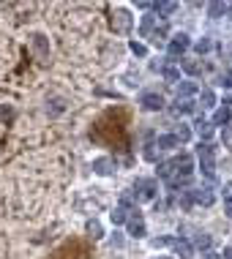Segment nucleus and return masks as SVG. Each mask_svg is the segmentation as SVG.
I'll list each match as a JSON object with an SVG mask.
<instances>
[{"label":"nucleus","instance_id":"nucleus-32","mask_svg":"<svg viewBox=\"0 0 232 259\" xmlns=\"http://www.w3.org/2000/svg\"><path fill=\"white\" fill-rule=\"evenodd\" d=\"M221 139H224V145H232V123L221 131Z\"/></svg>","mask_w":232,"mask_h":259},{"label":"nucleus","instance_id":"nucleus-28","mask_svg":"<svg viewBox=\"0 0 232 259\" xmlns=\"http://www.w3.org/2000/svg\"><path fill=\"white\" fill-rule=\"evenodd\" d=\"M161 74H164V79H169V82H175V79L180 77V71L175 68V65H164V71H161Z\"/></svg>","mask_w":232,"mask_h":259},{"label":"nucleus","instance_id":"nucleus-9","mask_svg":"<svg viewBox=\"0 0 232 259\" xmlns=\"http://www.w3.org/2000/svg\"><path fill=\"white\" fill-rule=\"evenodd\" d=\"M172 164H175V172H178L175 177H191V169H194L191 156H178V159H172Z\"/></svg>","mask_w":232,"mask_h":259},{"label":"nucleus","instance_id":"nucleus-14","mask_svg":"<svg viewBox=\"0 0 232 259\" xmlns=\"http://www.w3.org/2000/svg\"><path fill=\"white\" fill-rule=\"evenodd\" d=\"M180 142H178V136L175 134H161L159 139H156V147L159 150H172V147H178Z\"/></svg>","mask_w":232,"mask_h":259},{"label":"nucleus","instance_id":"nucleus-15","mask_svg":"<svg viewBox=\"0 0 232 259\" xmlns=\"http://www.w3.org/2000/svg\"><path fill=\"white\" fill-rule=\"evenodd\" d=\"M199 104H202V109H213L216 106V93L210 88L199 90Z\"/></svg>","mask_w":232,"mask_h":259},{"label":"nucleus","instance_id":"nucleus-1","mask_svg":"<svg viewBox=\"0 0 232 259\" xmlns=\"http://www.w3.org/2000/svg\"><path fill=\"white\" fill-rule=\"evenodd\" d=\"M197 159H199V169L208 177H216V150L210 142H199L197 147Z\"/></svg>","mask_w":232,"mask_h":259},{"label":"nucleus","instance_id":"nucleus-33","mask_svg":"<svg viewBox=\"0 0 232 259\" xmlns=\"http://www.w3.org/2000/svg\"><path fill=\"white\" fill-rule=\"evenodd\" d=\"M129 205H134V196H131V194H123V196H120V207H129Z\"/></svg>","mask_w":232,"mask_h":259},{"label":"nucleus","instance_id":"nucleus-39","mask_svg":"<svg viewBox=\"0 0 232 259\" xmlns=\"http://www.w3.org/2000/svg\"><path fill=\"white\" fill-rule=\"evenodd\" d=\"M227 14H232V3H230V6H227Z\"/></svg>","mask_w":232,"mask_h":259},{"label":"nucleus","instance_id":"nucleus-27","mask_svg":"<svg viewBox=\"0 0 232 259\" xmlns=\"http://www.w3.org/2000/svg\"><path fill=\"white\" fill-rule=\"evenodd\" d=\"M175 136H178V142H180V145H186V142L191 139V129H189V126H180V129L175 131Z\"/></svg>","mask_w":232,"mask_h":259},{"label":"nucleus","instance_id":"nucleus-3","mask_svg":"<svg viewBox=\"0 0 232 259\" xmlns=\"http://www.w3.org/2000/svg\"><path fill=\"white\" fill-rule=\"evenodd\" d=\"M131 25H134V17H131L129 8H115L112 11V30L115 33H129Z\"/></svg>","mask_w":232,"mask_h":259},{"label":"nucleus","instance_id":"nucleus-37","mask_svg":"<svg viewBox=\"0 0 232 259\" xmlns=\"http://www.w3.org/2000/svg\"><path fill=\"white\" fill-rule=\"evenodd\" d=\"M0 118H11V109H8V106H0Z\"/></svg>","mask_w":232,"mask_h":259},{"label":"nucleus","instance_id":"nucleus-19","mask_svg":"<svg viewBox=\"0 0 232 259\" xmlns=\"http://www.w3.org/2000/svg\"><path fill=\"white\" fill-rule=\"evenodd\" d=\"M180 68H183L186 74H191V77L202 74V63H197V60H180Z\"/></svg>","mask_w":232,"mask_h":259},{"label":"nucleus","instance_id":"nucleus-30","mask_svg":"<svg viewBox=\"0 0 232 259\" xmlns=\"http://www.w3.org/2000/svg\"><path fill=\"white\" fill-rule=\"evenodd\" d=\"M175 237H153V248H164V246H172Z\"/></svg>","mask_w":232,"mask_h":259},{"label":"nucleus","instance_id":"nucleus-38","mask_svg":"<svg viewBox=\"0 0 232 259\" xmlns=\"http://www.w3.org/2000/svg\"><path fill=\"white\" fill-rule=\"evenodd\" d=\"M112 246H118V248H120V246H123V237H120V235H118V232H115V237H112Z\"/></svg>","mask_w":232,"mask_h":259},{"label":"nucleus","instance_id":"nucleus-22","mask_svg":"<svg viewBox=\"0 0 232 259\" xmlns=\"http://www.w3.org/2000/svg\"><path fill=\"white\" fill-rule=\"evenodd\" d=\"M33 47H36V52L41 55V58L49 52V44L44 41V35H41V33H36V35H33Z\"/></svg>","mask_w":232,"mask_h":259},{"label":"nucleus","instance_id":"nucleus-23","mask_svg":"<svg viewBox=\"0 0 232 259\" xmlns=\"http://www.w3.org/2000/svg\"><path fill=\"white\" fill-rule=\"evenodd\" d=\"M197 134H199L205 142H208L210 134H213V123H205V120H199V123H197Z\"/></svg>","mask_w":232,"mask_h":259},{"label":"nucleus","instance_id":"nucleus-18","mask_svg":"<svg viewBox=\"0 0 232 259\" xmlns=\"http://www.w3.org/2000/svg\"><path fill=\"white\" fill-rule=\"evenodd\" d=\"M109 218H112V224H115V227L129 224V210H126V207H115V210L109 213Z\"/></svg>","mask_w":232,"mask_h":259},{"label":"nucleus","instance_id":"nucleus-31","mask_svg":"<svg viewBox=\"0 0 232 259\" xmlns=\"http://www.w3.org/2000/svg\"><path fill=\"white\" fill-rule=\"evenodd\" d=\"M219 85H221V88H232V71L221 74V77H219Z\"/></svg>","mask_w":232,"mask_h":259},{"label":"nucleus","instance_id":"nucleus-41","mask_svg":"<svg viewBox=\"0 0 232 259\" xmlns=\"http://www.w3.org/2000/svg\"><path fill=\"white\" fill-rule=\"evenodd\" d=\"M230 58H232V55H230Z\"/></svg>","mask_w":232,"mask_h":259},{"label":"nucleus","instance_id":"nucleus-34","mask_svg":"<svg viewBox=\"0 0 232 259\" xmlns=\"http://www.w3.org/2000/svg\"><path fill=\"white\" fill-rule=\"evenodd\" d=\"M145 159H148V161H156V145H148V150H145Z\"/></svg>","mask_w":232,"mask_h":259},{"label":"nucleus","instance_id":"nucleus-4","mask_svg":"<svg viewBox=\"0 0 232 259\" xmlns=\"http://www.w3.org/2000/svg\"><path fill=\"white\" fill-rule=\"evenodd\" d=\"M134 196L137 199H142V202H150V199H156V180H150V177H139L137 183H134Z\"/></svg>","mask_w":232,"mask_h":259},{"label":"nucleus","instance_id":"nucleus-17","mask_svg":"<svg viewBox=\"0 0 232 259\" xmlns=\"http://www.w3.org/2000/svg\"><path fill=\"white\" fill-rule=\"evenodd\" d=\"M175 175H178V172H175V164H172V161H164V164H159V177H161V180H175Z\"/></svg>","mask_w":232,"mask_h":259},{"label":"nucleus","instance_id":"nucleus-8","mask_svg":"<svg viewBox=\"0 0 232 259\" xmlns=\"http://www.w3.org/2000/svg\"><path fill=\"white\" fill-rule=\"evenodd\" d=\"M172 251L178 254L180 259H191L194 257V243H189L186 237H175L172 240Z\"/></svg>","mask_w":232,"mask_h":259},{"label":"nucleus","instance_id":"nucleus-24","mask_svg":"<svg viewBox=\"0 0 232 259\" xmlns=\"http://www.w3.org/2000/svg\"><path fill=\"white\" fill-rule=\"evenodd\" d=\"M210 243H213V240H210V235H205V232H202V235H197V237H194V248H199V251H208V248H210Z\"/></svg>","mask_w":232,"mask_h":259},{"label":"nucleus","instance_id":"nucleus-40","mask_svg":"<svg viewBox=\"0 0 232 259\" xmlns=\"http://www.w3.org/2000/svg\"><path fill=\"white\" fill-rule=\"evenodd\" d=\"M159 259H172V257H159Z\"/></svg>","mask_w":232,"mask_h":259},{"label":"nucleus","instance_id":"nucleus-26","mask_svg":"<svg viewBox=\"0 0 232 259\" xmlns=\"http://www.w3.org/2000/svg\"><path fill=\"white\" fill-rule=\"evenodd\" d=\"M208 14H210V17H221V14H227V3H210Z\"/></svg>","mask_w":232,"mask_h":259},{"label":"nucleus","instance_id":"nucleus-35","mask_svg":"<svg viewBox=\"0 0 232 259\" xmlns=\"http://www.w3.org/2000/svg\"><path fill=\"white\" fill-rule=\"evenodd\" d=\"M224 213L232 218V196H224Z\"/></svg>","mask_w":232,"mask_h":259},{"label":"nucleus","instance_id":"nucleus-10","mask_svg":"<svg viewBox=\"0 0 232 259\" xmlns=\"http://www.w3.org/2000/svg\"><path fill=\"white\" fill-rule=\"evenodd\" d=\"M139 104H142V109H148V112H159L161 106H164V98H161L159 93H145L142 98H139Z\"/></svg>","mask_w":232,"mask_h":259},{"label":"nucleus","instance_id":"nucleus-29","mask_svg":"<svg viewBox=\"0 0 232 259\" xmlns=\"http://www.w3.org/2000/svg\"><path fill=\"white\" fill-rule=\"evenodd\" d=\"M210 47H213V44H210V38H199V41L194 44V49L199 55H205V52H210Z\"/></svg>","mask_w":232,"mask_h":259},{"label":"nucleus","instance_id":"nucleus-7","mask_svg":"<svg viewBox=\"0 0 232 259\" xmlns=\"http://www.w3.org/2000/svg\"><path fill=\"white\" fill-rule=\"evenodd\" d=\"M93 172H96V175H101V177L115 175V161L109 159V156H101V159L93 161Z\"/></svg>","mask_w":232,"mask_h":259},{"label":"nucleus","instance_id":"nucleus-6","mask_svg":"<svg viewBox=\"0 0 232 259\" xmlns=\"http://www.w3.org/2000/svg\"><path fill=\"white\" fill-rule=\"evenodd\" d=\"M129 235L137 237V240H139V237H145V218L139 216L137 210L129 216Z\"/></svg>","mask_w":232,"mask_h":259},{"label":"nucleus","instance_id":"nucleus-16","mask_svg":"<svg viewBox=\"0 0 232 259\" xmlns=\"http://www.w3.org/2000/svg\"><path fill=\"white\" fill-rule=\"evenodd\" d=\"M189 112H194V104L191 101H183V98H178L172 104V115L178 118V115H189Z\"/></svg>","mask_w":232,"mask_h":259},{"label":"nucleus","instance_id":"nucleus-5","mask_svg":"<svg viewBox=\"0 0 232 259\" xmlns=\"http://www.w3.org/2000/svg\"><path fill=\"white\" fill-rule=\"evenodd\" d=\"M189 47H191V38H189V35H186V33H175L172 38H169V47L167 49H169V55H183Z\"/></svg>","mask_w":232,"mask_h":259},{"label":"nucleus","instance_id":"nucleus-12","mask_svg":"<svg viewBox=\"0 0 232 259\" xmlns=\"http://www.w3.org/2000/svg\"><path fill=\"white\" fill-rule=\"evenodd\" d=\"M230 120H232V109L227 104L219 106V109L213 112V126H224V129H227V126H230Z\"/></svg>","mask_w":232,"mask_h":259},{"label":"nucleus","instance_id":"nucleus-20","mask_svg":"<svg viewBox=\"0 0 232 259\" xmlns=\"http://www.w3.org/2000/svg\"><path fill=\"white\" fill-rule=\"evenodd\" d=\"M197 90H199V88H197L194 82H180V85H178V98H183V101H186L189 96H194Z\"/></svg>","mask_w":232,"mask_h":259},{"label":"nucleus","instance_id":"nucleus-2","mask_svg":"<svg viewBox=\"0 0 232 259\" xmlns=\"http://www.w3.org/2000/svg\"><path fill=\"white\" fill-rule=\"evenodd\" d=\"M139 33H142L145 38H150V41L159 44V41H164V38H167V25H164V22H156V17H145Z\"/></svg>","mask_w":232,"mask_h":259},{"label":"nucleus","instance_id":"nucleus-21","mask_svg":"<svg viewBox=\"0 0 232 259\" xmlns=\"http://www.w3.org/2000/svg\"><path fill=\"white\" fill-rule=\"evenodd\" d=\"M85 229H88V235L93 237V240H99V237L104 235L101 224H99V221H96V218H93V221H88V224H85Z\"/></svg>","mask_w":232,"mask_h":259},{"label":"nucleus","instance_id":"nucleus-25","mask_svg":"<svg viewBox=\"0 0 232 259\" xmlns=\"http://www.w3.org/2000/svg\"><path fill=\"white\" fill-rule=\"evenodd\" d=\"M129 49H131L134 55H137V58H145V55H148V47H145L142 41H131V44H129Z\"/></svg>","mask_w":232,"mask_h":259},{"label":"nucleus","instance_id":"nucleus-11","mask_svg":"<svg viewBox=\"0 0 232 259\" xmlns=\"http://www.w3.org/2000/svg\"><path fill=\"white\" fill-rule=\"evenodd\" d=\"M213 199L216 196H213V191L210 189H194L191 191V202H194V205H205L208 207V205H213Z\"/></svg>","mask_w":232,"mask_h":259},{"label":"nucleus","instance_id":"nucleus-13","mask_svg":"<svg viewBox=\"0 0 232 259\" xmlns=\"http://www.w3.org/2000/svg\"><path fill=\"white\" fill-rule=\"evenodd\" d=\"M153 11L159 14V17H164V19H167V17H172V14L178 11V3H172V0H164V3H156V6H153Z\"/></svg>","mask_w":232,"mask_h":259},{"label":"nucleus","instance_id":"nucleus-36","mask_svg":"<svg viewBox=\"0 0 232 259\" xmlns=\"http://www.w3.org/2000/svg\"><path fill=\"white\" fill-rule=\"evenodd\" d=\"M219 257H221V259H232V246H227V248H224V251H221V254H219Z\"/></svg>","mask_w":232,"mask_h":259}]
</instances>
